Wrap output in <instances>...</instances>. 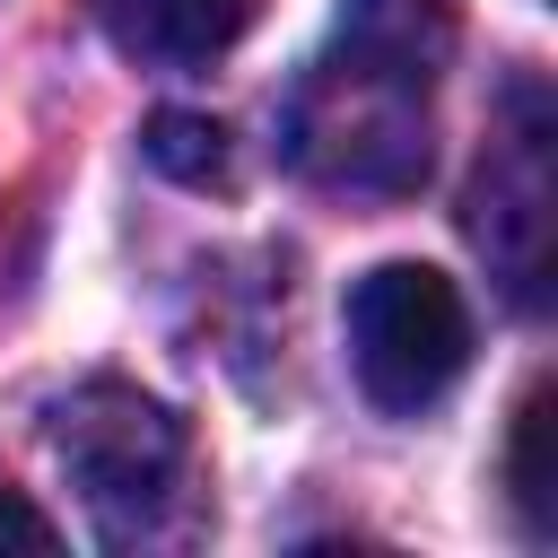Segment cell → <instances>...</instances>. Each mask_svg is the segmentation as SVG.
<instances>
[{
  "label": "cell",
  "mask_w": 558,
  "mask_h": 558,
  "mask_svg": "<svg viewBox=\"0 0 558 558\" xmlns=\"http://www.w3.org/2000/svg\"><path fill=\"white\" fill-rule=\"evenodd\" d=\"M253 17H262V0H96L105 44L140 70H201Z\"/></svg>",
  "instance_id": "obj_5"
},
{
  "label": "cell",
  "mask_w": 558,
  "mask_h": 558,
  "mask_svg": "<svg viewBox=\"0 0 558 558\" xmlns=\"http://www.w3.org/2000/svg\"><path fill=\"white\" fill-rule=\"evenodd\" d=\"M148 166L174 174V183H227V131L209 113H157L148 122Z\"/></svg>",
  "instance_id": "obj_6"
},
{
  "label": "cell",
  "mask_w": 558,
  "mask_h": 558,
  "mask_svg": "<svg viewBox=\"0 0 558 558\" xmlns=\"http://www.w3.org/2000/svg\"><path fill=\"white\" fill-rule=\"evenodd\" d=\"M52 453L70 471V488L87 497V514L131 541L148 532L166 506H174V480H183V418L140 392V384H78L61 410H52Z\"/></svg>",
  "instance_id": "obj_3"
},
{
  "label": "cell",
  "mask_w": 558,
  "mask_h": 558,
  "mask_svg": "<svg viewBox=\"0 0 558 558\" xmlns=\"http://www.w3.org/2000/svg\"><path fill=\"white\" fill-rule=\"evenodd\" d=\"M340 323H349L357 392L375 410H392V418L445 401L462 384V366H471V305L436 262H375L349 288Z\"/></svg>",
  "instance_id": "obj_2"
},
{
  "label": "cell",
  "mask_w": 558,
  "mask_h": 558,
  "mask_svg": "<svg viewBox=\"0 0 558 558\" xmlns=\"http://www.w3.org/2000/svg\"><path fill=\"white\" fill-rule=\"evenodd\" d=\"M514 113H523V131H506V148L480 166L471 235L506 270V288L532 305L541 296V253H549V113H541V87H514Z\"/></svg>",
  "instance_id": "obj_4"
},
{
  "label": "cell",
  "mask_w": 558,
  "mask_h": 558,
  "mask_svg": "<svg viewBox=\"0 0 558 558\" xmlns=\"http://www.w3.org/2000/svg\"><path fill=\"white\" fill-rule=\"evenodd\" d=\"M0 549H35V558H44V549H61V523H52L44 506H26L9 480H0Z\"/></svg>",
  "instance_id": "obj_8"
},
{
  "label": "cell",
  "mask_w": 558,
  "mask_h": 558,
  "mask_svg": "<svg viewBox=\"0 0 558 558\" xmlns=\"http://www.w3.org/2000/svg\"><path fill=\"white\" fill-rule=\"evenodd\" d=\"M541 427H549V384L514 410V453H506V480H514V506H523V523L532 532H549L558 514H549V462H541Z\"/></svg>",
  "instance_id": "obj_7"
},
{
  "label": "cell",
  "mask_w": 558,
  "mask_h": 558,
  "mask_svg": "<svg viewBox=\"0 0 558 558\" xmlns=\"http://www.w3.org/2000/svg\"><path fill=\"white\" fill-rule=\"evenodd\" d=\"M445 61L436 0H349L331 52L288 105V157L314 183L410 192L427 174V87Z\"/></svg>",
  "instance_id": "obj_1"
}]
</instances>
